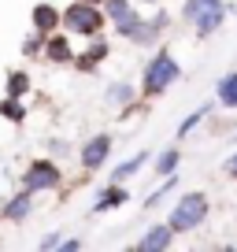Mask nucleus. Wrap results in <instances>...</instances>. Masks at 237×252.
I'll list each match as a JSON object with an SVG mask.
<instances>
[{
  "instance_id": "obj_1",
  "label": "nucleus",
  "mask_w": 237,
  "mask_h": 252,
  "mask_svg": "<svg viewBox=\"0 0 237 252\" xmlns=\"http://www.w3.org/2000/svg\"><path fill=\"white\" fill-rule=\"evenodd\" d=\"M182 78V67L171 52H156L148 63H145V74H141V89L145 96H163L174 82Z\"/></svg>"
},
{
  "instance_id": "obj_2",
  "label": "nucleus",
  "mask_w": 237,
  "mask_h": 252,
  "mask_svg": "<svg viewBox=\"0 0 237 252\" xmlns=\"http://www.w3.org/2000/svg\"><path fill=\"white\" fill-rule=\"evenodd\" d=\"M104 11L100 4H86V0H74L67 11H59V26H63L67 33H78V37H96V33L104 30Z\"/></svg>"
},
{
  "instance_id": "obj_3",
  "label": "nucleus",
  "mask_w": 237,
  "mask_h": 252,
  "mask_svg": "<svg viewBox=\"0 0 237 252\" xmlns=\"http://www.w3.org/2000/svg\"><path fill=\"white\" fill-rule=\"evenodd\" d=\"M182 15L193 23L197 37H211V33L226 23V4H222V0H185Z\"/></svg>"
},
{
  "instance_id": "obj_4",
  "label": "nucleus",
  "mask_w": 237,
  "mask_h": 252,
  "mask_svg": "<svg viewBox=\"0 0 237 252\" xmlns=\"http://www.w3.org/2000/svg\"><path fill=\"white\" fill-rule=\"evenodd\" d=\"M204 219H207V197L204 193H185L178 204H174V212H171V230L174 234H193L197 226H204Z\"/></svg>"
},
{
  "instance_id": "obj_5",
  "label": "nucleus",
  "mask_w": 237,
  "mask_h": 252,
  "mask_svg": "<svg viewBox=\"0 0 237 252\" xmlns=\"http://www.w3.org/2000/svg\"><path fill=\"white\" fill-rule=\"evenodd\" d=\"M59 182H63V171H59V163H52V159H33V163L26 167V174H23V186L30 189V193L59 189Z\"/></svg>"
},
{
  "instance_id": "obj_6",
  "label": "nucleus",
  "mask_w": 237,
  "mask_h": 252,
  "mask_svg": "<svg viewBox=\"0 0 237 252\" xmlns=\"http://www.w3.org/2000/svg\"><path fill=\"white\" fill-rule=\"evenodd\" d=\"M108 156H111V137H108V134H96V137H89V141L82 145L78 163L86 167V171H100Z\"/></svg>"
},
{
  "instance_id": "obj_7",
  "label": "nucleus",
  "mask_w": 237,
  "mask_h": 252,
  "mask_svg": "<svg viewBox=\"0 0 237 252\" xmlns=\"http://www.w3.org/2000/svg\"><path fill=\"white\" fill-rule=\"evenodd\" d=\"M174 230H171V222H156V226H148L141 234V241H137V249L141 252H163V249H171L174 245Z\"/></svg>"
},
{
  "instance_id": "obj_8",
  "label": "nucleus",
  "mask_w": 237,
  "mask_h": 252,
  "mask_svg": "<svg viewBox=\"0 0 237 252\" xmlns=\"http://www.w3.org/2000/svg\"><path fill=\"white\" fill-rule=\"evenodd\" d=\"M41 52H45L52 63H74L71 41H67L63 33H45V48H41Z\"/></svg>"
},
{
  "instance_id": "obj_9",
  "label": "nucleus",
  "mask_w": 237,
  "mask_h": 252,
  "mask_svg": "<svg viewBox=\"0 0 237 252\" xmlns=\"http://www.w3.org/2000/svg\"><path fill=\"white\" fill-rule=\"evenodd\" d=\"M130 200V193H126V186L122 182H111L108 189H100V200L93 204V212L100 215V212H111V208H122Z\"/></svg>"
},
{
  "instance_id": "obj_10",
  "label": "nucleus",
  "mask_w": 237,
  "mask_h": 252,
  "mask_svg": "<svg viewBox=\"0 0 237 252\" xmlns=\"http://www.w3.org/2000/svg\"><path fill=\"white\" fill-rule=\"evenodd\" d=\"M30 23L37 33H56L59 30V11L52 8V4H37V8L30 11Z\"/></svg>"
},
{
  "instance_id": "obj_11",
  "label": "nucleus",
  "mask_w": 237,
  "mask_h": 252,
  "mask_svg": "<svg viewBox=\"0 0 237 252\" xmlns=\"http://www.w3.org/2000/svg\"><path fill=\"white\" fill-rule=\"evenodd\" d=\"M167 23H171V19H167V11H159V15L148 19V23L141 19V26L134 30V37H130V41H137V45H152V41L159 37V30H167Z\"/></svg>"
},
{
  "instance_id": "obj_12",
  "label": "nucleus",
  "mask_w": 237,
  "mask_h": 252,
  "mask_svg": "<svg viewBox=\"0 0 237 252\" xmlns=\"http://www.w3.org/2000/svg\"><path fill=\"white\" fill-rule=\"evenodd\" d=\"M108 52H111L108 41H93V45L86 48V56H74V67H78V71H93L100 60H108Z\"/></svg>"
},
{
  "instance_id": "obj_13",
  "label": "nucleus",
  "mask_w": 237,
  "mask_h": 252,
  "mask_svg": "<svg viewBox=\"0 0 237 252\" xmlns=\"http://www.w3.org/2000/svg\"><path fill=\"white\" fill-rule=\"evenodd\" d=\"M134 96H137L134 82H115V86H108L104 100H108V104H115V108H130V104H134Z\"/></svg>"
},
{
  "instance_id": "obj_14",
  "label": "nucleus",
  "mask_w": 237,
  "mask_h": 252,
  "mask_svg": "<svg viewBox=\"0 0 237 252\" xmlns=\"http://www.w3.org/2000/svg\"><path fill=\"white\" fill-rule=\"evenodd\" d=\"M33 193L30 189H23V193H19V197H11L8 204H4V219H15V222H23L26 215H30V208H33Z\"/></svg>"
},
{
  "instance_id": "obj_15",
  "label": "nucleus",
  "mask_w": 237,
  "mask_h": 252,
  "mask_svg": "<svg viewBox=\"0 0 237 252\" xmlns=\"http://www.w3.org/2000/svg\"><path fill=\"white\" fill-rule=\"evenodd\" d=\"M215 96L222 100V108H237V71H230V74H222V78H219Z\"/></svg>"
},
{
  "instance_id": "obj_16",
  "label": "nucleus",
  "mask_w": 237,
  "mask_h": 252,
  "mask_svg": "<svg viewBox=\"0 0 237 252\" xmlns=\"http://www.w3.org/2000/svg\"><path fill=\"white\" fill-rule=\"evenodd\" d=\"M145 163H148V152H137L134 159H122V163L111 171V182H126V178H134V174L141 171Z\"/></svg>"
},
{
  "instance_id": "obj_17",
  "label": "nucleus",
  "mask_w": 237,
  "mask_h": 252,
  "mask_svg": "<svg viewBox=\"0 0 237 252\" xmlns=\"http://www.w3.org/2000/svg\"><path fill=\"white\" fill-rule=\"evenodd\" d=\"M178 163H182V152H178V149H163L156 156V174H159V178H167V174L178 171Z\"/></svg>"
},
{
  "instance_id": "obj_18",
  "label": "nucleus",
  "mask_w": 237,
  "mask_h": 252,
  "mask_svg": "<svg viewBox=\"0 0 237 252\" xmlns=\"http://www.w3.org/2000/svg\"><path fill=\"white\" fill-rule=\"evenodd\" d=\"M4 93H8V96H26V93H30V74H26V71H8Z\"/></svg>"
},
{
  "instance_id": "obj_19",
  "label": "nucleus",
  "mask_w": 237,
  "mask_h": 252,
  "mask_svg": "<svg viewBox=\"0 0 237 252\" xmlns=\"http://www.w3.org/2000/svg\"><path fill=\"white\" fill-rule=\"evenodd\" d=\"M0 115L8 119V123H23V119H26L23 96H4V100H0Z\"/></svg>"
},
{
  "instance_id": "obj_20",
  "label": "nucleus",
  "mask_w": 237,
  "mask_h": 252,
  "mask_svg": "<svg viewBox=\"0 0 237 252\" xmlns=\"http://www.w3.org/2000/svg\"><path fill=\"white\" fill-rule=\"evenodd\" d=\"M100 11H104V19H108V23H118V19H126L130 11H134V4H130V0H104Z\"/></svg>"
},
{
  "instance_id": "obj_21",
  "label": "nucleus",
  "mask_w": 237,
  "mask_h": 252,
  "mask_svg": "<svg viewBox=\"0 0 237 252\" xmlns=\"http://www.w3.org/2000/svg\"><path fill=\"white\" fill-rule=\"evenodd\" d=\"M207 111H211V104H200V108L193 111V115H185L182 123H178V137H189L193 130H197V126H200V123L207 119Z\"/></svg>"
},
{
  "instance_id": "obj_22",
  "label": "nucleus",
  "mask_w": 237,
  "mask_h": 252,
  "mask_svg": "<svg viewBox=\"0 0 237 252\" xmlns=\"http://www.w3.org/2000/svg\"><path fill=\"white\" fill-rule=\"evenodd\" d=\"M137 26H141V15H137V11H130L126 19H118V23H115V33H118V37H134Z\"/></svg>"
},
{
  "instance_id": "obj_23",
  "label": "nucleus",
  "mask_w": 237,
  "mask_h": 252,
  "mask_svg": "<svg viewBox=\"0 0 237 252\" xmlns=\"http://www.w3.org/2000/svg\"><path fill=\"white\" fill-rule=\"evenodd\" d=\"M178 186V178H174V174H167V182H163V189H156V193H152L148 200H145V208H156V204H163V197L167 193H171V189Z\"/></svg>"
},
{
  "instance_id": "obj_24",
  "label": "nucleus",
  "mask_w": 237,
  "mask_h": 252,
  "mask_svg": "<svg viewBox=\"0 0 237 252\" xmlns=\"http://www.w3.org/2000/svg\"><path fill=\"white\" fill-rule=\"evenodd\" d=\"M41 48H45V33H37V30H33L30 37L23 41V56H41Z\"/></svg>"
},
{
  "instance_id": "obj_25",
  "label": "nucleus",
  "mask_w": 237,
  "mask_h": 252,
  "mask_svg": "<svg viewBox=\"0 0 237 252\" xmlns=\"http://www.w3.org/2000/svg\"><path fill=\"white\" fill-rule=\"evenodd\" d=\"M59 241H63L59 234H45V237L37 241V249H41V252H45V249H59Z\"/></svg>"
},
{
  "instance_id": "obj_26",
  "label": "nucleus",
  "mask_w": 237,
  "mask_h": 252,
  "mask_svg": "<svg viewBox=\"0 0 237 252\" xmlns=\"http://www.w3.org/2000/svg\"><path fill=\"white\" fill-rule=\"evenodd\" d=\"M59 249H63V252H78L82 249V237H67V241H59Z\"/></svg>"
},
{
  "instance_id": "obj_27",
  "label": "nucleus",
  "mask_w": 237,
  "mask_h": 252,
  "mask_svg": "<svg viewBox=\"0 0 237 252\" xmlns=\"http://www.w3.org/2000/svg\"><path fill=\"white\" fill-rule=\"evenodd\" d=\"M222 171H230V174H234V178H237V152H234V156L226 159V163H222Z\"/></svg>"
},
{
  "instance_id": "obj_28",
  "label": "nucleus",
  "mask_w": 237,
  "mask_h": 252,
  "mask_svg": "<svg viewBox=\"0 0 237 252\" xmlns=\"http://www.w3.org/2000/svg\"><path fill=\"white\" fill-rule=\"evenodd\" d=\"M86 4H104V0H86Z\"/></svg>"
},
{
  "instance_id": "obj_29",
  "label": "nucleus",
  "mask_w": 237,
  "mask_h": 252,
  "mask_svg": "<svg viewBox=\"0 0 237 252\" xmlns=\"http://www.w3.org/2000/svg\"><path fill=\"white\" fill-rule=\"evenodd\" d=\"M145 4H156V0H145Z\"/></svg>"
}]
</instances>
